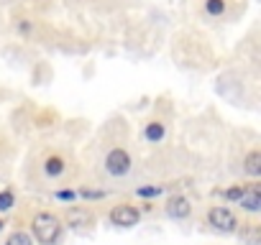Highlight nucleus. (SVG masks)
<instances>
[{
	"instance_id": "nucleus-15",
	"label": "nucleus",
	"mask_w": 261,
	"mask_h": 245,
	"mask_svg": "<svg viewBox=\"0 0 261 245\" xmlns=\"http://www.w3.org/2000/svg\"><path fill=\"white\" fill-rule=\"evenodd\" d=\"M241 194H243V187H230V189L225 192V197H228L230 202H238V199H241Z\"/></svg>"
},
{
	"instance_id": "nucleus-3",
	"label": "nucleus",
	"mask_w": 261,
	"mask_h": 245,
	"mask_svg": "<svg viewBox=\"0 0 261 245\" xmlns=\"http://www.w3.org/2000/svg\"><path fill=\"white\" fill-rule=\"evenodd\" d=\"M105 166H108V171H110L113 176H123V174H128V169H130V156H128L123 148H113V151L108 154V159H105Z\"/></svg>"
},
{
	"instance_id": "nucleus-7",
	"label": "nucleus",
	"mask_w": 261,
	"mask_h": 245,
	"mask_svg": "<svg viewBox=\"0 0 261 245\" xmlns=\"http://www.w3.org/2000/svg\"><path fill=\"white\" fill-rule=\"evenodd\" d=\"M67 220H69L72 227H85V225L92 222V215H90L87 209H69V212H67Z\"/></svg>"
},
{
	"instance_id": "nucleus-2",
	"label": "nucleus",
	"mask_w": 261,
	"mask_h": 245,
	"mask_svg": "<svg viewBox=\"0 0 261 245\" xmlns=\"http://www.w3.org/2000/svg\"><path fill=\"white\" fill-rule=\"evenodd\" d=\"M207 222L215 227V230H220V232H233L236 230V217H233V212L230 209H225V207H213L210 212H207Z\"/></svg>"
},
{
	"instance_id": "nucleus-6",
	"label": "nucleus",
	"mask_w": 261,
	"mask_h": 245,
	"mask_svg": "<svg viewBox=\"0 0 261 245\" xmlns=\"http://www.w3.org/2000/svg\"><path fill=\"white\" fill-rule=\"evenodd\" d=\"M190 202L185 199V197H174V199H169V204H167V215L172 217V220H185L187 215H190Z\"/></svg>"
},
{
	"instance_id": "nucleus-9",
	"label": "nucleus",
	"mask_w": 261,
	"mask_h": 245,
	"mask_svg": "<svg viewBox=\"0 0 261 245\" xmlns=\"http://www.w3.org/2000/svg\"><path fill=\"white\" fill-rule=\"evenodd\" d=\"M164 126H162V122H149V126H146V138L151 141V143H159L162 138H164Z\"/></svg>"
},
{
	"instance_id": "nucleus-17",
	"label": "nucleus",
	"mask_w": 261,
	"mask_h": 245,
	"mask_svg": "<svg viewBox=\"0 0 261 245\" xmlns=\"http://www.w3.org/2000/svg\"><path fill=\"white\" fill-rule=\"evenodd\" d=\"M77 194L74 192H57V199H62V202H72Z\"/></svg>"
},
{
	"instance_id": "nucleus-8",
	"label": "nucleus",
	"mask_w": 261,
	"mask_h": 245,
	"mask_svg": "<svg viewBox=\"0 0 261 245\" xmlns=\"http://www.w3.org/2000/svg\"><path fill=\"white\" fill-rule=\"evenodd\" d=\"M246 174H251V176H258L261 174V154L258 151H251L246 156Z\"/></svg>"
},
{
	"instance_id": "nucleus-13",
	"label": "nucleus",
	"mask_w": 261,
	"mask_h": 245,
	"mask_svg": "<svg viewBox=\"0 0 261 245\" xmlns=\"http://www.w3.org/2000/svg\"><path fill=\"white\" fill-rule=\"evenodd\" d=\"M13 192H0V212H6V209H11L13 207Z\"/></svg>"
},
{
	"instance_id": "nucleus-1",
	"label": "nucleus",
	"mask_w": 261,
	"mask_h": 245,
	"mask_svg": "<svg viewBox=\"0 0 261 245\" xmlns=\"http://www.w3.org/2000/svg\"><path fill=\"white\" fill-rule=\"evenodd\" d=\"M31 227H34L36 240L44 242V245L57 242L59 235H62V222H59L51 212H39V215L34 217V225H31Z\"/></svg>"
},
{
	"instance_id": "nucleus-18",
	"label": "nucleus",
	"mask_w": 261,
	"mask_h": 245,
	"mask_svg": "<svg viewBox=\"0 0 261 245\" xmlns=\"http://www.w3.org/2000/svg\"><path fill=\"white\" fill-rule=\"evenodd\" d=\"M0 230H3V220H0Z\"/></svg>"
},
{
	"instance_id": "nucleus-4",
	"label": "nucleus",
	"mask_w": 261,
	"mask_h": 245,
	"mask_svg": "<svg viewBox=\"0 0 261 245\" xmlns=\"http://www.w3.org/2000/svg\"><path fill=\"white\" fill-rule=\"evenodd\" d=\"M139 217H141L139 209L130 207V204H120L110 212V222L118 225V227H134V225H139Z\"/></svg>"
},
{
	"instance_id": "nucleus-11",
	"label": "nucleus",
	"mask_w": 261,
	"mask_h": 245,
	"mask_svg": "<svg viewBox=\"0 0 261 245\" xmlns=\"http://www.w3.org/2000/svg\"><path fill=\"white\" fill-rule=\"evenodd\" d=\"M205 8H207V13H210V16H220V13L225 11V3H223V0H207Z\"/></svg>"
},
{
	"instance_id": "nucleus-14",
	"label": "nucleus",
	"mask_w": 261,
	"mask_h": 245,
	"mask_svg": "<svg viewBox=\"0 0 261 245\" xmlns=\"http://www.w3.org/2000/svg\"><path fill=\"white\" fill-rule=\"evenodd\" d=\"M162 194V187H141L139 189V197H159Z\"/></svg>"
},
{
	"instance_id": "nucleus-12",
	"label": "nucleus",
	"mask_w": 261,
	"mask_h": 245,
	"mask_svg": "<svg viewBox=\"0 0 261 245\" xmlns=\"http://www.w3.org/2000/svg\"><path fill=\"white\" fill-rule=\"evenodd\" d=\"M6 245H31V237H29L26 232H13Z\"/></svg>"
},
{
	"instance_id": "nucleus-5",
	"label": "nucleus",
	"mask_w": 261,
	"mask_h": 245,
	"mask_svg": "<svg viewBox=\"0 0 261 245\" xmlns=\"http://www.w3.org/2000/svg\"><path fill=\"white\" fill-rule=\"evenodd\" d=\"M241 207L243 209H248V212H258L261 209V189H258V184H253L251 189H243V194H241Z\"/></svg>"
},
{
	"instance_id": "nucleus-10",
	"label": "nucleus",
	"mask_w": 261,
	"mask_h": 245,
	"mask_svg": "<svg viewBox=\"0 0 261 245\" xmlns=\"http://www.w3.org/2000/svg\"><path fill=\"white\" fill-rule=\"evenodd\" d=\"M44 169H46L49 176H59V174L64 171V161H62L59 156H51V159H46V166H44Z\"/></svg>"
},
{
	"instance_id": "nucleus-16",
	"label": "nucleus",
	"mask_w": 261,
	"mask_h": 245,
	"mask_svg": "<svg viewBox=\"0 0 261 245\" xmlns=\"http://www.w3.org/2000/svg\"><path fill=\"white\" fill-rule=\"evenodd\" d=\"M82 197H87V199H102L105 197V192H92V189H85V192H80Z\"/></svg>"
}]
</instances>
